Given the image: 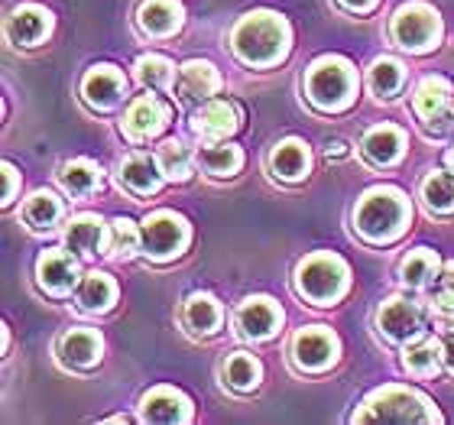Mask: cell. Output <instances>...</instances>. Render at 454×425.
Returning <instances> with one entry per match:
<instances>
[{
	"instance_id": "6da1fadb",
	"label": "cell",
	"mask_w": 454,
	"mask_h": 425,
	"mask_svg": "<svg viewBox=\"0 0 454 425\" xmlns=\"http://www.w3.org/2000/svg\"><path fill=\"white\" fill-rule=\"evenodd\" d=\"M234 52L250 66H273L289 49V23L273 10H254L234 27Z\"/></svg>"
},
{
	"instance_id": "7a4b0ae2",
	"label": "cell",
	"mask_w": 454,
	"mask_h": 425,
	"mask_svg": "<svg viewBox=\"0 0 454 425\" xmlns=\"http://www.w3.org/2000/svg\"><path fill=\"white\" fill-rule=\"evenodd\" d=\"M354 224L367 240L373 244H389L396 240L409 224V201L399 189H370L364 199L357 201L354 211Z\"/></svg>"
},
{
	"instance_id": "3957f363",
	"label": "cell",
	"mask_w": 454,
	"mask_h": 425,
	"mask_svg": "<svg viewBox=\"0 0 454 425\" xmlns=\"http://www.w3.org/2000/svg\"><path fill=\"white\" fill-rule=\"evenodd\" d=\"M354 66L340 56H325L318 59L309 75H305V95L318 111H344L354 101Z\"/></svg>"
},
{
	"instance_id": "277c9868",
	"label": "cell",
	"mask_w": 454,
	"mask_h": 425,
	"mask_svg": "<svg viewBox=\"0 0 454 425\" xmlns=\"http://www.w3.org/2000/svg\"><path fill=\"white\" fill-rule=\"evenodd\" d=\"M299 293L309 295L315 305H332L348 289V266L334 254H315L299 264L295 273Z\"/></svg>"
},
{
	"instance_id": "5b68a950",
	"label": "cell",
	"mask_w": 454,
	"mask_h": 425,
	"mask_svg": "<svg viewBox=\"0 0 454 425\" xmlns=\"http://www.w3.org/2000/svg\"><path fill=\"white\" fill-rule=\"evenodd\" d=\"M360 422H432L438 413L428 409V399L403 387H387L373 393L357 413Z\"/></svg>"
},
{
	"instance_id": "8992f818",
	"label": "cell",
	"mask_w": 454,
	"mask_h": 425,
	"mask_svg": "<svg viewBox=\"0 0 454 425\" xmlns=\"http://www.w3.org/2000/svg\"><path fill=\"white\" fill-rule=\"evenodd\" d=\"M438 33H442V20L428 4H406L393 17V39L409 52H426L428 46H435Z\"/></svg>"
},
{
	"instance_id": "52a82bcc",
	"label": "cell",
	"mask_w": 454,
	"mask_h": 425,
	"mask_svg": "<svg viewBox=\"0 0 454 425\" xmlns=\"http://www.w3.org/2000/svg\"><path fill=\"white\" fill-rule=\"evenodd\" d=\"M140 237L146 256H153V260H169V256L182 254V247L189 244V224L176 211H153L143 221Z\"/></svg>"
},
{
	"instance_id": "ba28073f",
	"label": "cell",
	"mask_w": 454,
	"mask_h": 425,
	"mask_svg": "<svg viewBox=\"0 0 454 425\" xmlns=\"http://www.w3.org/2000/svg\"><path fill=\"white\" fill-rule=\"evenodd\" d=\"M412 105H416V114L422 117L428 133L442 137V133H448L454 127V88L448 78H442V75L426 78V82L416 88Z\"/></svg>"
},
{
	"instance_id": "9c48e42d",
	"label": "cell",
	"mask_w": 454,
	"mask_h": 425,
	"mask_svg": "<svg viewBox=\"0 0 454 425\" xmlns=\"http://www.w3.org/2000/svg\"><path fill=\"white\" fill-rule=\"evenodd\" d=\"M293 358L302 370H325L338 360V338L328 328H302L293 338Z\"/></svg>"
},
{
	"instance_id": "30bf717a",
	"label": "cell",
	"mask_w": 454,
	"mask_h": 425,
	"mask_svg": "<svg viewBox=\"0 0 454 425\" xmlns=\"http://www.w3.org/2000/svg\"><path fill=\"white\" fill-rule=\"evenodd\" d=\"M166 123H169V105L153 95H143L137 101H130V107H127V114H123L121 121V130L130 140H150Z\"/></svg>"
},
{
	"instance_id": "8fae6325",
	"label": "cell",
	"mask_w": 454,
	"mask_h": 425,
	"mask_svg": "<svg viewBox=\"0 0 454 425\" xmlns=\"http://www.w3.org/2000/svg\"><path fill=\"white\" fill-rule=\"evenodd\" d=\"M240 127V107L231 101H208L192 117V133L205 143H221Z\"/></svg>"
},
{
	"instance_id": "7c38bea8",
	"label": "cell",
	"mask_w": 454,
	"mask_h": 425,
	"mask_svg": "<svg viewBox=\"0 0 454 425\" xmlns=\"http://www.w3.org/2000/svg\"><path fill=\"white\" fill-rule=\"evenodd\" d=\"M279 321H283L279 305H276L273 299H266V295L247 299V303L240 305V312H237V328H240V334L254 341L273 338L276 328H279Z\"/></svg>"
},
{
	"instance_id": "4fadbf2b",
	"label": "cell",
	"mask_w": 454,
	"mask_h": 425,
	"mask_svg": "<svg viewBox=\"0 0 454 425\" xmlns=\"http://www.w3.org/2000/svg\"><path fill=\"white\" fill-rule=\"evenodd\" d=\"M36 276H39V286L52 295H66L72 286L78 283V260L68 250H46V254L39 256L36 264Z\"/></svg>"
},
{
	"instance_id": "5bb4252c",
	"label": "cell",
	"mask_w": 454,
	"mask_h": 425,
	"mask_svg": "<svg viewBox=\"0 0 454 425\" xmlns=\"http://www.w3.org/2000/svg\"><path fill=\"white\" fill-rule=\"evenodd\" d=\"M422 321H426L422 309L416 303H409V299H389V303H383V309L377 315L380 331L393 341L416 338L419 331H422Z\"/></svg>"
},
{
	"instance_id": "9a60e30c",
	"label": "cell",
	"mask_w": 454,
	"mask_h": 425,
	"mask_svg": "<svg viewBox=\"0 0 454 425\" xmlns=\"http://www.w3.org/2000/svg\"><path fill=\"white\" fill-rule=\"evenodd\" d=\"M221 88V75L218 68L211 66V62H199V59H192L185 66L179 68V78H176V91L185 105H201V101H208L215 91Z\"/></svg>"
},
{
	"instance_id": "2e32d148",
	"label": "cell",
	"mask_w": 454,
	"mask_h": 425,
	"mask_svg": "<svg viewBox=\"0 0 454 425\" xmlns=\"http://www.w3.org/2000/svg\"><path fill=\"white\" fill-rule=\"evenodd\" d=\"M140 419L143 422H189L192 403H189V397H182L179 390L156 387L153 393L143 397Z\"/></svg>"
},
{
	"instance_id": "e0dca14e",
	"label": "cell",
	"mask_w": 454,
	"mask_h": 425,
	"mask_svg": "<svg viewBox=\"0 0 454 425\" xmlns=\"http://www.w3.org/2000/svg\"><path fill=\"white\" fill-rule=\"evenodd\" d=\"M66 247L82 256L107 254V224L98 215H75L66 224Z\"/></svg>"
},
{
	"instance_id": "ac0fdd59",
	"label": "cell",
	"mask_w": 454,
	"mask_h": 425,
	"mask_svg": "<svg viewBox=\"0 0 454 425\" xmlns=\"http://www.w3.org/2000/svg\"><path fill=\"white\" fill-rule=\"evenodd\" d=\"M82 95H85V101L91 107L107 111V107H114L127 95V82H123V75L114 66H95L85 75V82H82Z\"/></svg>"
},
{
	"instance_id": "d6986e66",
	"label": "cell",
	"mask_w": 454,
	"mask_h": 425,
	"mask_svg": "<svg viewBox=\"0 0 454 425\" xmlns=\"http://www.w3.org/2000/svg\"><path fill=\"white\" fill-rule=\"evenodd\" d=\"M49 29H52V17L36 4H23L7 20V33L17 46H39L49 36Z\"/></svg>"
},
{
	"instance_id": "ffe728a7",
	"label": "cell",
	"mask_w": 454,
	"mask_h": 425,
	"mask_svg": "<svg viewBox=\"0 0 454 425\" xmlns=\"http://www.w3.org/2000/svg\"><path fill=\"white\" fill-rule=\"evenodd\" d=\"M406 150V137L399 127H389V123H380V127H370L364 133V156L377 166H393V162L403 156Z\"/></svg>"
},
{
	"instance_id": "44dd1931",
	"label": "cell",
	"mask_w": 454,
	"mask_h": 425,
	"mask_svg": "<svg viewBox=\"0 0 454 425\" xmlns=\"http://www.w3.org/2000/svg\"><path fill=\"white\" fill-rule=\"evenodd\" d=\"M101 348L105 341L95 328H72L62 338V360L72 367H95L101 360Z\"/></svg>"
},
{
	"instance_id": "7402d4cb",
	"label": "cell",
	"mask_w": 454,
	"mask_h": 425,
	"mask_svg": "<svg viewBox=\"0 0 454 425\" xmlns=\"http://www.w3.org/2000/svg\"><path fill=\"white\" fill-rule=\"evenodd\" d=\"M121 179L127 182V189L137 192V195H150V192H160L162 185V169L160 162L143 156V153H133L121 162Z\"/></svg>"
},
{
	"instance_id": "603a6c76",
	"label": "cell",
	"mask_w": 454,
	"mask_h": 425,
	"mask_svg": "<svg viewBox=\"0 0 454 425\" xmlns=\"http://www.w3.org/2000/svg\"><path fill=\"white\" fill-rule=\"evenodd\" d=\"M140 27L150 36H169L182 27L179 0H146L140 7Z\"/></svg>"
},
{
	"instance_id": "cb8c5ba5",
	"label": "cell",
	"mask_w": 454,
	"mask_h": 425,
	"mask_svg": "<svg viewBox=\"0 0 454 425\" xmlns=\"http://www.w3.org/2000/svg\"><path fill=\"white\" fill-rule=\"evenodd\" d=\"M273 172L286 182H299L309 176V146L302 140H283L270 156Z\"/></svg>"
},
{
	"instance_id": "d4e9b609",
	"label": "cell",
	"mask_w": 454,
	"mask_h": 425,
	"mask_svg": "<svg viewBox=\"0 0 454 425\" xmlns=\"http://www.w3.org/2000/svg\"><path fill=\"white\" fill-rule=\"evenodd\" d=\"M59 182H62V189H66L68 195H82V199H85V195L101 189V166L91 160H72L62 166Z\"/></svg>"
},
{
	"instance_id": "484cf974",
	"label": "cell",
	"mask_w": 454,
	"mask_h": 425,
	"mask_svg": "<svg viewBox=\"0 0 454 425\" xmlns=\"http://www.w3.org/2000/svg\"><path fill=\"white\" fill-rule=\"evenodd\" d=\"M114 295H117V286L107 273H88L78 286V305L85 309V312H105L111 309Z\"/></svg>"
},
{
	"instance_id": "4316f807",
	"label": "cell",
	"mask_w": 454,
	"mask_h": 425,
	"mask_svg": "<svg viewBox=\"0 0 454 425\" xmlns=\"http://www.w3.org/2000/svg\"><path fill=\"white\" fill-rule=\"evenodd\" d=\"M185 325L195 334H211L221 325V305L215 295L208 293H192L185 303Z\"/></svg>"
},
{
	"instance_id": "83f0119b",
	"label": "cell",
	"mask_w": 454,
	"mask_h": 425,
	"mask_svg": "<svg viewBox=\"0 0 454 425\" xmlns=\"http://www.w3.org/2000/svg\"><path fill=\"white\" fill-rule=\"evenodd\" d=\"M422 199H426V205L432 211H438V215H448V211H454V169H438L432 172V176H426V182H422Z\"/></svg>"
},
{
	"instance_id": "f1b7e54d",
	"label": "cell",
	"mask_w": 454,
	"mask_h": 425,
	"mask_svg": "<svg viewBox=\"0 0 454 425\" xmlns=\"http://www.w3.org/2000/svg\"><path fill=\"white\" fill-rule=\"evenodd\" d=\"M399 273H403V283L412 286V289H426L428 283H435L438 276V256L432 250H416V254H409L399 266Z\"/></svg>"
},
{
	"instance_id": "f546056e",
	"label": "cell",
	"mask_w": 454,
	"mask_h": 425,
	"mask_svg": "<svg viewBox=\"0 0 454 425\" xmlns=\"http://www.w3.org/2000/svg\"><path fill=\"white\" fill-rule=\"evenodd\" d=\"M137 78H140V85L153 88V91H166V88H172V82H176V66H172L166 56H140L137 59Z\"/></svg>"
},
{
	"instance_id": "4dcf8cb0",
	"label": "cell",
	"mask_w": 454,
	"mask_h": 425,
	"mask_svg": "<svg viewBox=\"0 0 454 425\" xmlns=\"http://www.w3.org/2000/svg\"><path fill=\"white\" fill-rule=\"evenodd\" d=\"M240 162H244V153L240 146H231V143H208L205 150H201V166L211 172V176H234L240 169Z\"/></svg>"
},
{
	"instance_id": "1f68e13d",
	"label": "cell",
	"mask_w": 454,
	"mask_h": 425,
	"mask_svg": "<svg viewBox=\"0 0 454 425\" xmlns=\"http://www.w3.org/2000/svg\"><path fill=\"white\" fill-rule=\"evenodd\" d=\"M224 377L227 383L234 390H240V393H250V390L260 387V360L254 358V354H231L224 364Z\"/></svg>"
},
{
	"instance_id": "d6a6232c",
	"label": "cell",
	"mask_w": 454,
	"mask_h": 425,
	"mask_svg": "<svg viewBox=\"0 0 454 425\" xmlns=\"http://www.w3.org/2000/svg\"><path fill=\"white\" fill-rule=\"evenodd\" d=\"M156 162H160V169L166 179H176V182H185L192 176V153L185 143L179 140H166L156 153Z\"/></svg>"
},
{
	"instance_id": "836d02e7",
	"label": "cell",
	"mask_w": 454,
	"mask_h": 425,
	"mask_svg": "<svg viewBox=\"0 0 454 425\" xmlns=\"http://www.w3.org/2000/svg\"><path fill=\"white\" fill-rule=\"evenodd\" d=\"M140 244H143V237L130 217H114L111 224H107V254L111 256L127 260V256H133V250Z\"/></svg>"
},
{
	"instance_id": "e575fe53",
	"label": "cell",
	"mask_w": 454,
	"mask_h": 425,
	"mask_svg": "<svg viewBox=\"0 0 454 425\" xmlns=\"http://www.w3.org/2000/svg\"><path fill=\"white\" fill-rule=\"evenodd\" d=\"M442 358H445V348H442L435 338H428V341L412 344V348L406 350L403 364H406V370L409 374H416V377H432V374L438 370V360Z\"/></svg>"
},
{
	"instance_id": "d590c367",
	"label": "cell",
	"mask_w": 454,
	"mask_h": 425,
	"mask_svg": "<svg viewBox=\"0 0 454 425\" xmlns=\"http://www.w3.org/2000/svg\"><path fill=\"white\" fill-rule=\"evenodd\" d=\"M403 66L396 59H377L370 68V91L377 98H393L403 88Z\"/></svg>"
},
{
	"instance_id": "8d00e7d4",
	"label": "cell",
	"mask_w": 454,
	"mask_h": 425,
	"mask_svg": "<svg viewBox=\"0 0 454 425\" xmlns=\"http://www.w3.org/2000/svg\"><path fill=\"white\" fill-rule=\"evenodd\" d=\"M23 215H27V224L43 231V227H52L59 221V215H62V201H59L52 192H36V195L27 201Z\"/></svg>"
},
{
	"instance_id": "74e56055",
	"label": "cell",
	"mask_w": 454,
	"mask_h": 425,
	"mask_svg": "<svg viewBox=\"0 0 454 425\" xmlns=\"http://www.w3.org/2000/svg\"><path fill=\"white\" fill-rule=\"evenodd\" d=\"M435 325L451 334L454 331V303H435Z\"/></svg>"
},
{
	"instance_id": "f35d334b",
	"label": "cell",
	"mask_w": 454,
	"mask_h": 425,
	"mask_svg": "<svg viewBox=\"0 0 454 425\" xmlns=\"http://www.w3.org/2000/svg\"><path fill=\"white\" fill-rule=\"evenodd\" d=\"M13 195H17V169L10 166V162H4V205H10L13 201Z\"/></svg>"
},
{
	"instance_id": "ab89813d",
	"label": "cell",
	"mask_w": 454,
	"mask_h": 425,
	"mask_svg": "<svg viewBox=\"0 0 454 425\" xmlns=\"http://www.w3.org/2000/svg\"><path fill=\"white\" fill-rule=\"evenodd\" d=\"M438 293L454 299V264H448L445 270H442V276H438Z\"/></svg>"
},
{
	"instance_id": "60d3db41",
	"label": "cell",
	"mask_w": 454,
	"mask_h": 425,
	"mask_svg": "<svg viewBox=\"0 0 454 425\" xmlns=\"http://www.w3.org/2000/svg\"><path fill=\"white\" fill-rule=\"evenodd\" d=\"M340 4H344L348 10H357V13H360V10H370V7H373L377 0H340Z\"/></svg>"
},
{
	"instance_id": "b9f144b4",
	"label": "cell",
	"mask_w": 454,
	"mask_h": 425,
	"mask_svg": "<svg viewBox=\"0 0 454 425\" xmlns=\"http://www.w3.org/2000/svg\"><path fill=\"white\" fill-rule=\"evenodd\" d=\"M344 153H348V143L334 140V143H328V150H325V156L332 160V156H344Z\"/></svg>"
},
{
	"instance_id": "7bdbcfd3",
	"label": "cell",
	"mask_w": 454,
	"mask_h": 425,
	"mask_svg": "<svg viewBox=\"0 0 454 425\" xmlns=\"http://www.w3.org/2000/svg\"><path fill=\"white\" fill-rule=\"evenodd\" d=\"M445 364L454 370V331L448 334V341H445Z\"/></svg>"
},
{
	"instance_id": "ee69618b",
	"label": "cell",
	"mask_w": 454,
	"mask_h": 425,
	"mask_svg": "<svg viewBox=\"0 0 454 425\" xmlns=\"http://www.w3.org/2000/svg\"><path fill=\"white\" fill-rule=\"evenodd\" d=\"M445 162H448V169H454V146L448 150V156H445Z\"/></svg>"
}]
</instances>
